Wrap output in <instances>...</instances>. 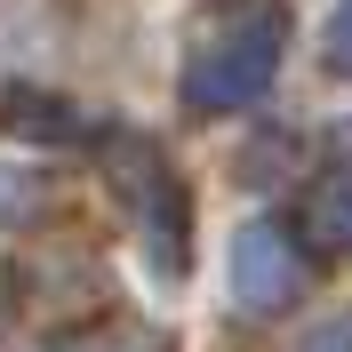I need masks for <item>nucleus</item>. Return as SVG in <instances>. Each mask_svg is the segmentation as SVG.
<instances>
[{
    "mask_svg": "<svg viewBox=\"0 0 352 352\" xmlns=\"http://www.w3.org/2000/svg\"><path fill=\"white\" fill-rule=\"evenodd\" d=\"M288 56V16L272 0H224L184 48V104L192 112H241L256 104Z\"/></svg>",
    "mask_w": 352,
    "mask_h": 352,
    "instance_id": "obj_1",
    "label": "nucleus"
},
{
    "mask_svg": "<svg viewBox=\"0 0 352 352\" xmlns=\"http://www.w3.org/2000/svg\"><path fill=\"white\" fill-rule=\"evenodd\" d=\"M232 296L248 312H288L305 296V256H296V241L280 224H248L232 241Z\"/></svg>",
    "mask_w": 352,
    "mask_h": 352,
    "instance_id": "obj_2",
    "label": "nucleus"
},
{
    "mask_svg": "<svg viewBox=\"0 0 352 352\" xmlns=\"http://www.w3.org/2000/svg\"><path fill=\"white\" fill-rule=\"evenodd\" d=\"M312 232L352 256V168H329V176H320V192H312Z\"/></svg>",
    "mask_w": 352,
    "mask_h": 352,
    "instance_id": "obj_3",
    "label": "nucleus"
},
{
    "mask_svg": "<svg viewBox=\"0 0 352 352\" xmlns=\"http://www.w3.org/2000/svg\"><path fill=\"white\" fill-rule=\"evenodd\" d=\"M320 56H329L336 80H352V0L336 8V24H329V41H320Z\"/></svg>",
    "mask_w": 352,
    "mask_h": 352,
    "instance_id": "obj_4",
    "label": "nucleus"
}]
</instances>
